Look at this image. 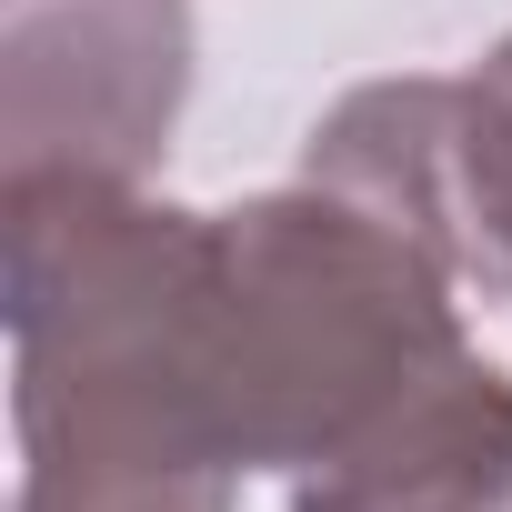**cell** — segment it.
Here are the masks:
<instances>
[{"mask_svg":"<svg viewBox=\"0 0 512 512\" xmlns=\"http://www.w3.org/2000/svg\"><path fill=\"white\" fill-rule=\"evenodd\" d=\"M462 272L392 211L292 181L241 211H211V452L231 472H312L352 432H372L412 382H432L462 342Z\"/></svg>","mask_w":512,"mask_h":512,"instance_id":"obj_1","label":"cell"},{"mask_svg":"<svg viewBox=\"0 0 512 512\" xmlns=\"http://www.w3.org/2000/svg\"><path fill=\"white\" fill-rule=\"evenodd\" d=\"M191 101V0H0V181H151Z\"/></svg>","mask_w":512,"mask_h":512,"instance_id":"obj_2","label":"cell"},{"mask_svg":"<svg viewBox=\"0 0 512 512\" xmlns=\"http://www.w3.org/2000/svg\"><path fill=\"white\" fill-rule=\"evenodd\" d=\"M292 512H512V372L452 352L372 432L292 472Z\"/></svg>","mask_w":512,"mask_h":512,"instance_id":"obj_3","label":"cell"},{"mask_svg":"<svg viewBox=\"0 0 512 512\" xmlns=\"http://www.w3.org/2000/svg\"><path fill=\"white\" fill-rule=\"evenodd\" d=\"M452 262L512 292V41H492L452 91Z\"/></svg>","mask_w":512,"mask_h":512,"instance_id":"obj_4","label":"cell"},{"mask_svg":"<svg viewBox=\"0 0 512 512\" xmlns=\"http://www.w3.org/2000/svg\"><path fill=\"white\" fill-rule=\"evenodd\" d=\"M231 472H91L21 462V512H231Z\"/></svg>","mask_w":512,"mask_h":512,"instance_id":"obj_5","label":"cell"}]
</instances>
